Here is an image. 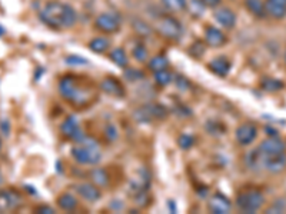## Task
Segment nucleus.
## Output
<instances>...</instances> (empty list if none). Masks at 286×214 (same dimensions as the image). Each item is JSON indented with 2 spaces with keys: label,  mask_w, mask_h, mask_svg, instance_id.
Here are the masks:
<instances>
[{
  "label": "nucleus",
  "mask_w": 286,
  "mask_h": 214,
  "mask_svg": "<svg viewBox=\"0 0 286 214\" xmlns=\"http://www.w3.org/2000/svg\"><path fill=\"white\" fill-rule=\"evenodd\" d=\"M37 212L39 213H44V214H53L54 210L52 207H47V206H42V207H39L37 209Z\"/></svg>",
  "instance_id": "nucleus-37"
},
{
  "label": "nucleus",
  "mask_w": 286,
  "mask_h": 214,
  "mask_svg": "<svg viewBox=\"0 0 286 214\" xmlns=\"http://www.w3.org/2000/svg\"><path fill=\"white\" fill-rule=\"evenodd\" d=\"M96 27L105 33H116L120 27V21L113 13H102L96 17Z\"/></svg>",
  "instance_id": "nucleus-8"
},
{
  "label": "nucleus",
  "mask_w": 286,
  "mask_h": 214,
  "mask_svg": "<svg viewBox=\"0 0 286 214\" xmlns=\"http://www.w3.org/2000/svg\"><path fill=\"white\" fill-rule=\"evenodd\" d=\"M189 52H191L193 56H202L203 52H205V46H203L201 42H196L192 46L191 49H189Z\"/></svg>",
  "instance_id": "nucleus-34"
},
{
  "label": "nucleus",
  "mask_w": 286,
  "mask_h": 214,
  "mask_svg": "<svg viewBox=\"0 0 286 214\" xmlns=\"http://www.w3.org/2000/svg\"><path fill=\"white\" fill-rule=\"evenodd\" d=\"M209 69L216 76L225 77V76L229 73V70H231V63H229V60L226 57L219 56V57H215L212 62L209 63Z\"/></svg>",
  "instance_id": "nucleus-16"
},
{
  "label": "nucleus",
  "mask_w": 286,
  "mask_h": 214,
  "mask_svg": "<svg viewBox=\"0 0 286 214\" xmlns=\"http://www.w3.org/2000/svg\"><path fill=\"white\" fill-rule=\"evenodd\" d=\"M261 167L271 173H281L286 169V153L264 154L261 153Z\"/></svg>",
  "instance_id": "nucleus-6"
},
{
  "label": "nucleus",
  "mask_w": 286,
  "mask_h": 214,
  "mask_svg": "<svg viewBox=\"0 0 286 214\" xmlns=\"http://www.w3.org/2000/svg\"><path fill=\"white\" fill-rule=\"evenodd\" d=\"M162 4L172 11H182L186 9V0H162Z\"/></svg>",
  "instance_id": "nucleus-26"
},
{
  "label": "nucleus",
  "mask_w": 286,
  "mask_h": 214,
  "mask_svg": "<svg viewBox=\"0 0 286 214\" xmlns=\"http://www.w3.org/2000/svg\"><path fill=\"white\" fill-rule=\"evenodd\" d=\"M245 6L256 17H265V3L262 0H245Z\"/></svg>",
  "instance_id": "nucleus-19"
},
{
  "label": "nucleus",
  "mask_w": 286,
  "mask_h": 214,
  "mask_svg": "<svg viewBox=\"0 0 286 214\" xmlns=\"http://www.w3.org/2000/svg\"><path fill=\"white\" fill-rule=\"evenodd\" d=\"M100 89H102L105 93L110 95V96H123V95H125L122 85L117 82L116 79H113V77H106V79L100 83Z\"/></svg>",
  "instance_id": "nucleus-17"
},
{
  "label": "nucleus",
  "mask_w": 286,
  "mask_h": 214,
  "mask_svg": "<svg viewBox=\"0 0 286 214\" xmlns=\"http://www.w3.org/2000/svg\"><path fill=\"white\" fill-rule=\"evenodd\" d=\"M258 150L264 154H275V153H284L286 150V144L284 140H281L276 136H271L269 139H265L261 144Z\"/></svg>",
  "instance_id": "nucleus-12"
},
{
  "label": "nucleus",
  "mask_w": 286,
  "mask_h": 214,
  "mask_svg": "<svg viewBox=\"0 0 286 214\" xmlns=\"http://www.w3.org/2000/svg\"><path fill=\"white\" fill-rule=\"evenodd\" d=\"M265 196L259 190H245L236 197V207L244 213H255L265 204Z\"/></svg>",
  "instance_id": "nucleus-4"
},
{
  "label": "nucleus",
  "mask_w": 286,
  "mask_h": 214,
  "mask_svg": "<svg viewBox=\"0 0 286 214\" xmlns=\"http://www.w3.org/2000/svg\"><path fill=\"white\" fill-rule=\"evenodd\" d=\"M125 76H126V79H129V80L135 82V80L142 79V77H143L145 75H143L140 70H138V69H127L126 73H125Z\"/></svg>",
  "instance_id": "nucleus-32"
},
{
  "label": "nucleus",
  "mask_w": 286,
  "mask_h": 214,
  "mask_svg": "<svg viewBox=\"0 0 286 214\" xmlns=\"http://www.w3.org/2000/svg\"><path fill=\"white\" fill-rule=\"evenodd\" d=\"M77 194H80L85 200L90 202V203H95L100 199L102 193L99 190V186H95L92 183H80V184H76L74 186Z\"/></svg>",
  "instance_id": "nucleus-13"
},
{
  "label": "nucleus",
  "mask_w": 286,
  "mask_h": 214,
  "mask_svg": "<svg viewBox=\"0 0 286 214\" xmlns=\"http://www.w3.org/2000/svg\"><path fill=\"white\" fill-rule=\"evenodd\" d=\"M90 179L93 180L96 186H106L107 184V173L103 169H95L90 173Z\"/></svg>",
  "instance_id": "nucleus-25"
},
{
  "label": "nucleus",
  "mask_w": 286,
  "mask_h": 214,
  "mask_svg": "<svg viewBox=\"0 0 286 214\" xmlns=\"http://www.w3.org/2000/svg\"><path fill=\"white\" fill-rule=\"evenodd\" d=\"M89 47L96 52V53H103L109 49V40L106 37H96L92 42L89 43Z\"/></svg>",
  "instance_id": "nucleus-23"
},
{
  "label": "nucleus",
  "mask_w": 286,
  "mask_h": 214,
  "mask_svg": "<svg viewBox=\"0 0 286 214\" xmlns=\"http://www.w3.org/2000/svg\"><path fill=\"white\" fill-rule=\"evenodd\" d=\"M156 30L160 33L163 37L170 39V40H179L183 34V27L173 17H162L158 23H156Z\"/></svg>",
  "instance_id": "nucleus-5"
},
{
  "label": "nucleus",
  "mask_w": 286,
  "mask_h": 214,
  "mask_svg": "<svg viewBox=\"0 0 286 214\" xmlns=\"http://www.w3.org/2000/svg\"><path fill=\"white\" fill-rule=\"evenodd\" d=\"M133 27H135L136 33H139L140 36H149L152 33V27L149 26L146 21L143 20H135Z\"/></svg>",
  "instance_id": "nucleus-28"
},
{
  "label": "nucleus",
  "mask_w": 286,
  "mask_h": 214,
  "mask_svg": "<svg viewBox=\"0 0 286 214\" xmlns=\"http://www.w3.org/2000/svg\"><path fill=\"white\" fill-rule=\"evenodd\" d=\"M23 204V199L14 190H0V213L13 212Z\"/></svg>",
  "instance_id": "nucleus-7"
},
{
  "label": "nucleus",
  "mask_w": 286,
  "mask_h": 214,
  "mask_svg": "<svg viewBox=\"0 0 286 214\" xmlns=\"http://www.w3.org/2000/svg\"><path fill=\"white\" fill-rule=\"evenodd\" d=\"M57 204H59V207L62 209V210H66V212H72L76 209V206H77V200L74 199L72 194H63V196H60L59 197V200H57Z\"/></svg>",
  "instance_id": "nucleus-21"
},
{
  "label": "nucleus",
  "mask_w": 286,
  "mask_h": 214,
  "mask_svg": "<svg viewBox=\"0 0 286 214\" xmlns=\"http://www.w3.org/2000/svg\"><path fill=\"white\" fill-rule=\"evenodd\" d=\"M40 20L52 29L72 27L77 20V13L72 6L53 0L43 7L40 11Z\"/></svg>",
  "instance_id": "nucleus-1"
},
{
  "label": "nucleus",
  "mask_w": 286,
  "mask_h": 214,
  "mask_svg": "<svg viewBox=\"0 0 286 214\" xmlns=\"http://www.w3.org/2000/svg\"><path fill=\"white\" fill-rule=\"evenodd\" d=\"M269 1H274V3H278V4L286 6V0H269Z\"/></svg>",
  "instance_id": "nucleus-39"
},
{
  "label": "nucleus",
  "mask_w": 286,
  "mask_h": 214,
  "mask_svg": "<svg viewBox=\"0 0 286 214\" xmlns=\"http://www.w3.org/2000/svg\"><path fill=\"white\" fill-rule=\"evenodd\" d=\"M235 136H236V140H238V143L241 146H248L256 139L258 127L255 126L254 123H244V124H241L239 127L236 128Z\"/></svg>",
  "instance_id": "nucleus-9"
},
{
  "label": "nucleus",
  "mask_w": 286,
  "mask_h": 214,
  "mask_svg": "<svg viewBox=\"0 0 286 214\" xmlns=\"http://www.w3.org/2000/svg\"><path fill=\"white\" fill-rule=\"evenodd\" d=\"M168 64H169L168 59H166L165 56L159 54V56H155L153 59L149 60V69H150L152 72L156 73V72H160V70L168 69Z\"/></svg>",
  "instance_id": "nucleus-22"
},
{
  "label": "nucleus",
  "mask_w": 286,
  "mask_h": 214,
  "mask_svg": "<svg viewBox=\"0 0 286 214\" xmlns=\"http://www.w3.org/2000/svg\"><path fill=\"white\" fill-rule=\"evenodd\" d=\"M209 210L215 214H228L232 210V204L226 196L221 193H215L209 200Z\"/></svg>",
  "instance_id": "nucleus-11"
},
{
  "label": "nucleus",
  "mask_w": 286,
  "mask_h": 214,
  "mask_svg": "<svg viewBox=\"0 0 286 214\" xmlns=\"http://www.w3.org/2000/svg\"><path fill=\"white\" fill-rule=\"evenodd\" d=\"M0 149H1V140H0Z\"/></svg>",
  "instance_id": "nucleus-42"
},
{
  "label": "nucleus",
  "mask_w": 286,
  "mask_h": 214,
  "mask_svg": "<svg viewBox=\"0 0 286 214\" xmlns=\"http://www.w3.org/2000/svg\"><path fill=\"white\" fill-rule=\"evenodd\" d=\"M265 11L266 14H269L274 19H285L286 17V6L278 4L269 0L265 3Z\"/></svg>",
  "instance_id": "nucleus-18"
},
{
  "label": "nucleus",
  "mask_w": 286,
  "mask_h": 214,
  "mask_svg": "<svg viewBox=\"0 0 286 214\" xmlns=\"http://www.w3.org/2000/svg\"><path fill=\"white\" fill-rule=\"evenodd\" d=\"M178 143H179L180 149L188 150L191 149L192 146L195 144V137H193L192 134H182L179 140H178Z\"/></svg>",
  "instance_id": "nucleus-29"
},
{
  "label": "nucleus",
  "mask_w": 286,
  "mask_h": 214,
  "mask_svg": "<svg viewBox=\"0 0 286 214\" xmlns=\"http://www.w3.org/2000/svg\"><path fill=\"white\" fill-rule=\"evenodd\" d=\"M215 19L225 29H232L233 26H235V23H236L235 13L231 9H228V7H221L219 10H216Z\"/></svg>",
  "instance_id": "nucleus-14"
},
{
  "label": "nucleus",
  "mask_w": 286,
  "mask_h": 214,
  "mask_svg": "<svg viewBox=\"0 0 286 214\" xmlns=\"http://www.w3.org/2000/svg\"><path fill=\"white\" fill-rule=\"evenodd\" d=\"M133 56H135V59L139 60V62H145V60L148 59V50H146V47H145L143 44L135 46V49H133Z\"/></svg>",
  "instance_id": "nucleus-31"
},
{
  "label": "nucleus",
  "mask_w": 286,
  "mask_h": 214,
  "mask_svg": "<svg viewBox=\"0 0 286 214\" xmlns=\"http://www.w3.org/2000/svg\"><path fill=\"white\" fill-rule=\"evenodd\" d=\"M205 4L202 3V0H192L191 4H189V10L193 16H201L203 14V11H205V7H203Z\"/></svg>",
  "instance_id": "nucleus-30"
},
{
  "label": "nucleus",
  "mask_w": 286,
  "mask_h": 214,
  "mask_svg": "<svg viewBox=\"0 0 286 214\" xmlns=\"http://www.w3.org/2000/svg\"><path fill=\"white\" fill-rule=\"evenodd\" d=\"M266 131H268V134H271V136H276V130L271 127H266Z\"/></svg>",
  "instance_id": "nucleus-38"
},
{
  "label": "nucleus",
  "mask_w": 286,
  "mask_h": 214,
  "mask_svg": "<svg viewBox=\"0 0 286 214\" xmlns=\"http://www.w3.org/2000/svg\"><path fill=\"white\" fill-rule=\"evenodd\" d=\"M110 59H112V62L116 64V66H119V67H126L127 56L123 49H115V50H112Z\"/></svg>",
  "instance_id": "nucleus-24"
},
{
  "label": "nucleus",
  "mask_w": 286,
  "mask_h": 214,
  "mask_svg": "<svg viewBox=\"0 0 286 214\" xmlns=\"http://www.w3.org/2000/svg\"><path fill=\"white\" fill-rule=\"evenodd\" d=\"M206 43L212 47H221L226 43V36L216 27H208L205 32Z\"/></svg>",
  "instance_id": "nucleus-15"
},
{
  "label": "nucleus",
  "mask_w": 286,
  "mask_h": 214,
  "mask_svg": "<svg viewBox=\"0 0 286 214\" xmlns=\"http://www.w3.org/2000/svg\"><path fill=\"white\" fill-rule=\"evenodd\" d=\"M262 89L266 90V92H271V93H274V92H279V90H282L284 89V82H281V80H278V79H274V77H265L264 80H262Z\"/></svg>",
  "instance_id": "nucleus-20"
},
{
  "label": "nucleus",
  "mask_w": 286,
  "mask_h": 214,
  "mask_svg": "<svg viewBox=\"0 0 286 214\" xmlns=\"http://www.w3.org/2000/svg\"><path fill=\"white\" fill-rule=\"evenodd\" d=\"M3 34H4V29H3V27L0 26V36H3Z\"/></svg>",
  "instance_id": "nucleus-40"
},
{
  "label": "nucleus",
  "mask_w": 286,
  "mask_h": 214,
  "mask_svg": "<svg viewBox=\"0 0 286 214\" xmlns=\"http://www.w3.org/2000/svg\"><path fill=\"white\" fill-rule=\"evenodd\" d=\"M285 60H286V54H285Z\"/></svg>",
  "instance_id": "nucleus-43"
},
{
  "label": "nucleus",
  "mask_w": 286,
  "mask_h": 214,
  "mask_svg": "<svg viewBox=\"0 0 286 214\" xmlns=\"http://www.w3.org/2000/svg\"><path fill=\"white\" fill-rule=\"evenodd\" d=\"M176 86L179 87V90H188L189 89V80L186 79V77H183V76H176Z\"/></svg>",
  "instance_id": "nucleus-33"
},
{
  "label": "nucleus",
  "mask_w": 286,
  "mask_h": 214,
  "mask_svg": "<svg viewBox=\"0 0 286 214\" xmlns=\"http://www.w3.org/2000/svg\"><path fill=\"white\" fill-rule=\"evenodd\" d=\"M172 79H173V75L168 72L166 69L155 73V82L159 86H168L172 82Z\"/></svg>",
  "instance_id": "nucleus-27"
},
{
  "label": "nucleus",
  "mask_w": 286,
  "mask_h": 214,
  "mask_svg": "<svg viewBox=\"0 0 286 214\" xmlns=\"http://www.w3.org/2000/svg\"><path fill=\"white\" fill-rule=\"evenodd\" d=\"M60 130H62L64 137L73 140L76 143L80 141V140L85 137V134L82 133V128H80L79 123H77V120H76L73 116H70V117H67L64 120Z\"/></svg>",
  "instance_id": "nucleus-10"
},
{
  "label": "nucleus",
  "mask_w": 286,
  "mask_h": 214,
  "mask_svg": "<svg viewBox=\"0 0 286 214\" xmlns=\"http://www.w3.org/2000/svg\"><path fill=\"white\" fill-rule=\"evenodd\" d=\"M59 93L76 106H82L86 103L83 90L79 86V80L74 76H64L59 80Z\"/></svg>",
  "instance_id": "nucleus-3"
},
{
  "label": "nucleus",
  "mask_w": 286,
  "mask_h": 214,
  "mask_svg": "<svg viewBox=\"0 0 286 214\" xmlns=\"http://www.w3.org/2000/svg\"><path fill=\"white\" fill-rule=\"evenodd\" d=\"M72 156L80 164H97L100 161V149L93 137L85 136L72 149Z\"/></svg>",
  "instance_id": "nucleus-2"
},
{
  "label": "nucleus",
  "mask_w": 286,
  "mask_h": 214,
  "mask_svg": "<svg viewBox=\"0 0 286 214\" xmlns=\"http://www.w3.org/2000/svg\"><path fill=\"white\" fill-rule=\"evenodd\" d=\"M106 136L109 140H115L117 137V130L113 124H109L106 127Z\"/></svg>",
  "instance_id": "nucleus-35"
},
{
  "label": "nucleus",
  "mask_w": 286,
  "mask_h": 214,
  "mask_svg": "<svg viewBox=\"0 0 286 214\" xmlns=\"http://www.w3.org/2000/svg\"><path fill=\"white\" fill-rule=\"evenodd\" d=\"M0 183H1V173H0Z\"/></svg>",
  "instance_id": "nucleus-41"
},
{
  "label": "nucleus",
  "mask_w": 286,
  "mask_h": 214,
  "mask_svg": "<svg viewBox=\"0 0 286 214\" xmlns=\"http://www.w3.org/2000/svg\"><path fill=\"white\" fill-rule=\"evenodd\" d=\"M202 3L208 7H216L221 3V0H202Z\"/></svg>",
  "instance_id": "nucleus-36"
}]
</instances>
